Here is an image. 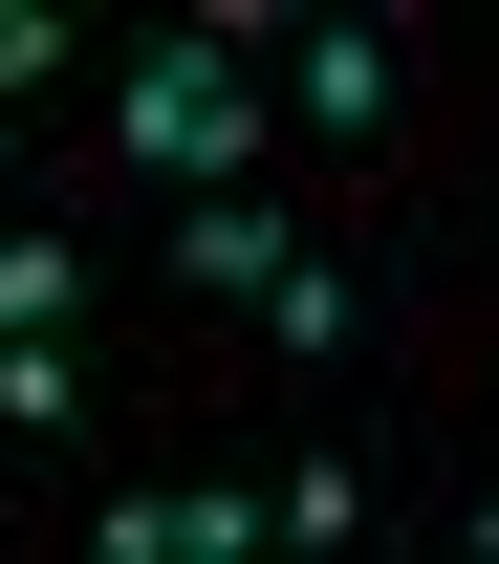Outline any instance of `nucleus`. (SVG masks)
<instances>
[{
  "label": "nucleus",
  "instance_id": "7",
  "mask_svg": "<svg viewBox=\"0 0 499 564\" xmlns=\"http://www.w3.org/2000/svg\"><path fill=\"white\" fill-rule=\"evenodd\" d=\"M261 326H283V348H304V369H326V348H348V326H369V282H348V261H326V239H304V261H283V304H261Z\"/></svg>",
  "mask_w": 499,
  "mask_h": 564
},
{
  "label": "nucleus",
  "instance_id": "1",
  "mask_svg": "<svg viewBox=\"0 0 499 564\" xmlns=\"http://www.w3.org/2000/svg\"><path fill=\"white\" fill-rule=\"evenodd\" d=\"M109 152H131V174H174V196H239V174L283 152V109H261V66H239V44H196V22H174V44H131V66H109Z\"/></svg>",
  "mask_w": 499,
  "mask_h": 564
},
{
  "label": "nucleus",
  "instance_id": "8",
  "mask_svg": "<svg viewBox=\"0 0 499 564\" xmlns=\"http://www.w3.org/2000/svg\"><path fill=\"white\" fill-rule=\"evenodd\" d=\"M87 413V348H0V434H66Z\"/></svg>",
  "mask_w": 499,
  "mask_h": 564
},
{
  "label": "nucleus",
  "instance_id": "4",
  "mask_svg": "<svg viewBox=\"0 0 499 564\" xmlns=\"http://www.w3.org/2000/svg\"><path fill=\"white\" fill-rule=\"evenodd\" d=\"M87 564H261V499H109Z\"/></svg>",
  "mask_w": 499,
  "mask_h": 564
},
{
  "label": "nucleus",
  "instance_id": "5",
  "mask_svg": "<svg viewBox=\"0 0 499 564\" xmlns=\"http://www.w3.org/2000/svg\"><path fill=\"white\" fill-rule=\"evenodd\" d=\"M261 543H304V564H369V456H283V478H261Z\"/></svg>",
  "mask_w": 499,
  "mask_h": 564
},
{
  "label": "nucleus",
  "instance_id": "6",
  "mask_svg": "<svg viewBox=\"0 0 499 564\" xmlns=\"http://www.w3.org/2000/svg\"><path fill=\"white\" fill-rule=\"evenodd\" d=\"M66 304H87L66 239H0V348H66Z\"/></svg>",
  "mask_w": 499,
  "mask_h": 564
},
{
  "label": "nucleus",
  "instance_id": "9",
  "mask_svg": "<svg viewBox=\"0 0 499 564\" xmlns=\"http://www.w3.org/2000/svg\"><path fill=\"white\" fill-rule=\"evenodd\" d=\"M22 87H66V22H44V0H0V109H22Z\"/></svg>",
  "mask_w": 499,
  "mask_h": 564
},
{
  "label": "nucleus",
  "instance_id": "3",
  "mask_svg": "<svg viewBox=\"0 0 499 564\" xmlns=\"http://www.w3.org/2000/svg\"><path fill=\"white\" fill-rule=\"evenodd\" d=\"M283 261H304V217H283V196H174V282H217V304H283Z\"/></svg>",
  "mask_w": 499,
  "mask_h": 564
},
{
  "label": "nucleus",
  "instance_id": "2",
  "mask_svg": "<svg viewBox=\"0 0 499 564\" xmlns=\"http://www.w3.org/2000/svg\"><path fill=\"white\" fill-rule=\"evenodd\" d=\"M283 109H304V131H391V109H413V44H391V22H304V44H283Z\"/></svg>",
  "mask_w": 499,
  "mask_h": 564
}]
</instances>
